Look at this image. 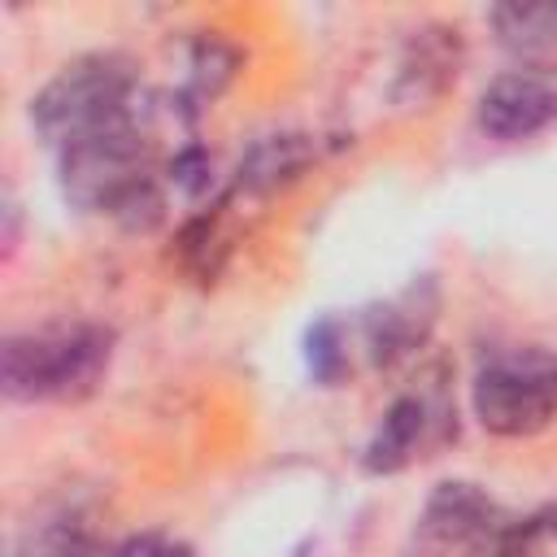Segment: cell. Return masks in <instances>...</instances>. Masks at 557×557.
Instances as JSON below:
<instances>
[{
  "mask_svg": "<svg viewBox=\"0 0 557 557\" xmlns=\"http://www.w3.org/2000/svg\"><path fill=\"white\" fill-rule=\"evenodd\" d=\"M113 361V331L100 322H57L9 335L0 348V383L9 400H83Z\"/></svg>",
  "mask_w": 557,
  "mask_h": 557,
  "instance_id": "7a4b0ae2",
  "label": "cell"
},
{
  "mask_svg": "<svg viewBox=\"0 0 557 557\" xmlns=\"http://www.w3.org/2000/svg\"><path fill=\"white\" fill-rule=\"evenodd\" d=\"M453 435V413L444 400L435 396H400L383 422L374 426L370 444H366V470L370 474H396L405 466H413L418 457H426L431 448H440Z\"/></svg>",
  "mask_w": 557,
  "mask_h": 557,
  "instance_id": "8992f818",
  "label": "cell"
},
{
  "mask_svg": "<svg viewBox=\"0 0 557 557\" xmlns=\"http://www.w3.org/2000/svg\"><path fill=\"white\" fill-rule=\"evenodd\" d=\"M61 187L78 209L104 213L122 226L144 231L161 218L157 165L139 122L61 152Z\"/></svg>",
  "mask_w": 557,
  "mask_h": 557,
  "instance_id": "3957f363",
  "label": "cell"
},
{
  "mask_svg": "<svg viewBox=\"0 0 557 557\" xmlns=\"http://www.w3.org/2000/svg\"><path fill=\"white\" fill-rule=\"evenodd\" d=\"M492 26L500 48L522 57V65L557 48V4H500L492 9Z\"/></svg>",
  "mask_w": 557,
  "mask_h": 557,
  "instance_id": "ba28073f",
  "label": "cell"
},
{
  "mask_svg": "<svg viewBox=\"0 0 557 557\" xmlns=\"http://www.w3.org/2000/svg\"><path fill=\"white\" fill-rule=\"evenodd\" d=\"M474 117H479V131L500 144H518L548 131L557 122V70L548 65L505 70L483 87Z\"/></svg>",
  "mask_w": 557,
  "mask_h": 557,
  "instance_id": "5b68a950",
  "label": "cell"
},
{
  "mask_svg": "<svg viewBox=\"0 0 557 557\" xmlns=\"http://www.w3.org/2000/svg\"><path fill=\"white\" fill-rule=\"evenodd\" d=\"M109 557H196L191 544L174 540V535H161V531H144V535H131L122 540Z\"/></svg>",
  "mask_w": 557,
  "mask_h": 557,
  "instance_id": "30bf717a",
  "label": "cell"
},
{
  "mask_svg": "<svg viewBox=\"0 0 557 557\" xmlns=\"http://www.w3.org/2000/svg\"><path fill=\"white\" fill-rule=\"evenodd\" d=\"M540 531H548V535H557V505H553V509H548V513L540 518Z\"/></svg>",
  "mask_w": 557,
  "mask_h": 557,
  "instance_id": "8fae6325",
  "label": "cell"
},
{
  "mask_svg": "<svg viewBox=\"0 0 557 557\" xmlns=\"http://www.w3.org/2000/svg\"><path fill=\"white\" fill-rule=\"evenodd\" d=\"M96 531L78 509H61L57 518L39 522L35 535L26 540V548H17L13 557H96Z\"/></svg>",
  "mask_w": 557,
  "mask_h": 557,
  "instance_id": "9c48e42d",
  "label": "cell"
},
{
  "mask_svg": "<svg viewBox=\"0 0 557 557\" xmlns=\"http://www.w3.org/2000/svg\"><path fill=\"white\" fill-rule=\"evenodd\" d=\"M139 83L126 57L117 52H91L57 70V78L35 96L30 122L48 148L70 152L87 139H100L109 131L135 126Z\"/></svg>",
  "mask_w": 557,
  "mask_h": 557,
  "instance_id": "6da1fadb",
  "label": "cell"
},
{
  "mask_svg": "<svg viewBox=\"0 0 557 557\" xmlns=\"http://www.w3.org/2000/svg\"><path fill=\"white\" fill-rule=\"evenodd\" d=\"M470 405L479 426L500 440L540 435L557 418V352L544 344L492 352L474 370Z\"/></svg>",
  "mask_w": 557,
  "mask_h": 557,
  "instance_id": "277c9868",
  "label": "cell"
},
{
  "mask_svg": "<svg viewBox=\"0 0 557 557\" xmlns=\"http://www.w3.org/2000/svg\"><path fill=\"white\" fill-rule=\"evenodd\" d=\"M431 318H435L431 287H409V292H400L396 300H387L383 309L366 313V318H361V344H366L370 361H374V366H387V361H396L400 352L418 348L422 335L431 331Z\"/></svg>",
  "mask_w": 557,
  "mask_h": 557,
  "instance_id": "52a82bcc",
  "label": "cell"
}]
</instances>
